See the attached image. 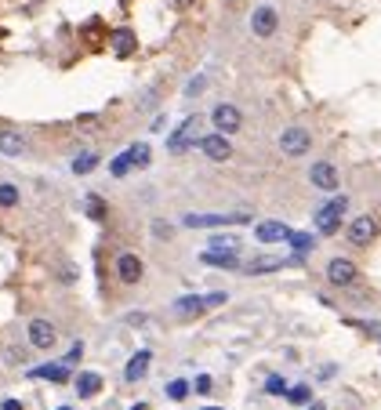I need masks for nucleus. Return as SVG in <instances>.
Returning a JSON list of instances; mask_svg holds the SVG:
<instances>
[{"label": "nucleus", "mask_w": 381, "mask_h": 410, "mask_svg": "<svg viewBox=\"0 0 381 410\" xmlns=\"http://www.w3.org/2000/svg\"><path fill=\"white\" fill-rule=\"evenodd\" d=\"M196 142H200V117H185L178 128L167 135V149L171 153H189V149H196Z\"/></svg>", "instance_id": "1"}, {"label": "nucleus", "mask_w": 381, "mask_h": 410, "mask_svg": "<svg viewBox=\"0 0 381 410\" xmlns=\"http://www.w3.org/2000/svg\"><path fill=\"white\" fill-rule=\"evenodd\" d=\"M226 302V294H208V298H200V294H189V298H178V302L171 305V312L178 320H193V316H200V312H208V309H214V305H221Z\"/></svg>", "instance_id": "2"}, {"label": "nucleus", "mask_w": 381, "mask_h": 410, "mask_svg": "<svg viewBox=\"0 0 381 410\" xmlns=\"http://www.w3.org/2000/svg\"><path fill=\"white\" fill-rule=\"evenodd\" d=\"M276 29H280V11L273 4H262V8L251 11V33L258 37V40H269Z\"/></svg>", "instance_id": "3"}, {"label": "nucleus", "mask_w": 381, "mask_h": 410, "mask_svg": "<svg viewBox=\"0 0 381 410\" xmlns=\"http://www.w3.org/2000/svg\"><path fill=\"white\" fill-rule=\"evenodd\" d=\"M276 142H280V153L283 156H305L312 149V135L305 128H283Z\"/></svg>", "instance_id": "4"}, {"label": "nucleus", "mask_w": 381, "mask_h": 410, "mask_svg": "<svg viewBox=\"0 0 381 410\" xmlns=\"http://www.w3.org/2000/svg\"><path fill=\"white\" fill-rule=\"evenodd\" d=\"M211 123L218 128V135H236L244 128V117H240V109H236L232 102H218L211 109Z\"/></svg>", "instance_id": "5"}, {"label": "nucleus", "mask_w": 381, "mask_h": 410, "mask_svg": "<svg viewBox=\"0 0 381 410\" xmlns=\"http://www.w3.org/2000/svg\"><path fill=\"white\" fill-rule=\"evenodd\" d=\"M247 214H185L182 225L189 229H221V225H244Z\"/></svg>", "instance_id": "6"}, {"label": "nucleus", "mask_w": 381, "mask_h": 410, "mask_svg": "<svg viewBox=\"0 0 381 410\" xmlns=\"http://www.w3.org/2000/svg\"><path fill=\"white\" fill-rule=\"evenodd\" d=\"M200 153L208 156V160H214V164H226L229 156H232V146H229V135H203L200 138Z\"/></svg>", "instance_id": "7"}, {"label": "nucleus", "mask_w": 381, "mask_h": 410, "mask_svg": "<svg viewBox=\"0 0 381 410\" xmlns=\"http://www.w3.org/2000/svg\"><path fill=\"white\" fill-rule=\"evenodd\" d=\"M345 207H348V200L341 196V200H335V203H327V207L316 214V229H320L323 236H330V232H338L341 229V214H345Z\"/></svg>", "instance_id": "8"}, {"label": "nucleus", "mask_w": 381, "mask_h": 410, "mask_svg": "<svg viewBox=\"0 0 381 410\" xmlns=\"http://www.w3.org/2000/svg\"><path fill=\"white\" fill-rule=\"evenodd\" d=\"M309 182H312L316 189H323V193H335V189L341 185L338 167H335V164H327V160H320V164H312V167H309Z\"/></svg>", "instance_id": "9"}, {"label": "nucleus", "mask_w": 381, "mask_h": 410, "mask_svg": "<svg viewBox=\"0 0 381 410\" xmlns=\"http://www.w3.org/2000/svg\"><path fill=\"white\" fill-rule=\"evenodd\" d=\"M55 341H58V330L47 320H33V323H29V345H33V349L47 352V349H55Z\"/></svg>", "instance_id": "10"}, {"label": "nucleus", "mask_w": 381, "mask_h": 410, "mask_svg": "<svg viewBox=\"0 0 381 410\" xmlns=\"http://www.w3.org/2000/svg\"><path fill=\"white\" fill-rule=\"evenodd\" d=\"M374 236H378V222L371 214H359L356 222L348 225V244H356V247H367Z\"/></svg>", "instance_id": "11"}, {"label": "nucleus", "mask_w": 381, "mask_h": 410, "mask_svg": "<svg viewBox=\"0 0 381 410\" xmlns=\"http://www.w3.org/2000/svg\"><path fill=\"white\" fill-rule=\"evenodd\" d=\"M327 280L338 283V287H348V283L356 280V265L348 262V258H330V265H327Z\"/></svg>", "instance_id": "12"}, {"label": "nucleus", "mask_w": 381, "mask_h": 410, "mask_svg": "<svg viewBox=\"0 0 381 410\" xmlns=\"http://www.w3.org/2000/svg\"><path fill=\"white\" fill-rule=\"evenodd\" d=\"M149 359H153V352L149 349H138L131 359H127V367H124V377H127V382H142V377H146L149 374Z\"/></svg>", "instance_id": "13"}, {"label": "nucleus", "mask_w": 381, "mask_h": 410, "mask_svg": "<svg viewBox=\"0 0 381 410\" xmlns=\"http://www.w3.org/2000/svg\"><path fill=\"white\" fill-rule=\"evenodd\" d=\"M254 236H258V244H280V240H287V236H291V225H283V222H258Z\"/></svg>", "instance_id": "14"}, {"label": "nucleus", "mask_w": 381, "mask_h": 410, "mask_svg": "<svg viewBox=\"0 0 381 410\" xmlns=\"http://www.w3.org/2000/svg\"><path fill=\"white\" fill-rule=\"evenodd\" d=\"M109 44H113V55H117V58H131V55L138 51V40H135L131 29H117V33L109 37Z\"/></svg>", "instance_id": "15"}, {"label": "nucleus", "mask_w": 381, "mask_h": 410, "mask_svg": "<svg viewBox=\"0 0 381 410\" xmlns=\"http://www.w3.org/2000/svg\"><path fill=\"white\" fill-rule=\"evenodd\" d=\"M76 396L81 400H91V396H99L102 392V374H94V370H84V374H76Z\"/></svg>", "instance_id": "16"}, {"label": "nucleus", "mask_w": 381, "mask_h": 410, "mask_svg": "<svg viewBox=\"0 0 381 410\" xmlns=\"http://www.w3.org/2000/svg\"><path fill=\"white\" fill-rule=\"evenodd\" d=\"M29 377H44V382H51V385H66L69 382V367L66 364H44V367L29 370Z\"/></svg>", "instance_id": "17"}, {"label": "nucleus", "mask_w": 381, "mask_h": 410, "mask_svg": "<svg viewBox=\"0 0 381 410\" xmlns=\"http://www.w3.org/2000/svg\"><path fill=\"white\" fill-rule=\"evenodd\" d=\"M117 276L124 283H138L142 280V258L138 255H120L117 258Z\"/></svg>", "instance_id": "18"}, {"label": "nucleus", "mask_w": 381, "mask_h": 410, "mask_svg": "<svg viewBox=\"0 0 381 410\" xmlns=\"http://www.w3.org/2000/svg\"><path fill=\"white\" fill-rule=\"evenodd\" d=\"M200 262L214 265V269H240V255L236 250H203Z\"/></svg>", "instance_id": "19"}, {"label": "nucleus", "mask_w": 381, "mask_h": 410, "mask_svg": "<svg viewBox=\"0 0 381 410\" xmlns=\"http://www.w3.org/2000/svg\"><path fill=\"white\" fill-rule=\"evenodd\" d=\"M26 153V138L19 131H0V156H22Z\"/></svg>", "instance_id": "20"}, {"label": "nucleus", "mask_w": 381, "mask_h": 410, "mask_svg": "<svg viewBox=\"0 0 381 410\" xmlns=\"http://www.w3.org/2000/svg\"><path fill=\"white\" fill-rule=\"evenodd\" d=\"M127 160H131V167H149V160H153L149 146H146V142H135V146L127 149Z\"/></svg>", "instance_id": "21"}, {"label": "nucleus", "mask_w": 381, "mask_h": 410, "mask_svg": "<svg viewBox=\"0 0 381 410\" xmlns=\"http://www.w3.org/2000/svg\"><path fill=\"white\" fill-rule=\"evenodd\" d=\"M283 269V258H251L247 262V273H273Z\"/></svg>", "instance_id": "22"}, {"label": "nucleus", "mask_w": 381, "mask_h": 410, "mask_svg": "<svg viewBox=\"0 0 381 410\" xmlns=\"http://www.w3.org/2000/svg\"><path fill=\"white\" fill-rule=\"evenodd\" d=\"M94 167H99V153H84L73 160V175H91Z\"/></svg>", "instance_id": "23"}, {"label": "nucleus", "mask_w": 381, "mask_h": 410, "mask_svg": "<svg viewBox=\"0 0 381 410\" xmlns=\"http://www.w3.org/2000/svg\"><path fill=\"white\" fill-rule=\"evenodd\" d=\"M15 203H19V185L0 182V207H15Z\"/></svg>", "instance_id": "24"}, {"label": "nucleus", "mask_w": 381, "mask_h": 410, "mask_svg": "<svg viewBox=\"0 0 381 410\" xmlns=\"http://www.w3.org/2000/svg\"><path fill=\"white\" fill-rule=\"evenodd\" d=\"M287 240H291V247L298 250V255H305V250H312V247H316L309 232H291V236H287Z\"/></svg>", "instance_id": "25"}, {"label": "nucleus", "mask_w": 381, "mask_h": 410, "mask_svg": "<svg viewBox=\"0 0 381 410\" xmlns=\"http://www.w3.org/2000/svg\"><path fill=\"white\" fill-rule=\"evenodd\" d=\"M87 214L94 218V222H102V218L109 214V207H105V200H102V196H87Z\"/></svg>", "instance_id": "26"}, {"label": "nucleus", "mask_w": 381, "mask_h": 410, "mask_svg": "<svg viewBox=\"0 0 381 410\" xmlns=\"http://www.w3.org/2000/svg\"><path fill=\"white\" fill-rule=\"evenodd\" d=\"M164 392H167V400H174V403H182V400L189 396V382H182V377H178V382H171V385H167Z\"/></svg>", "instance_id": "27"}, {"label": "nucleus", "mask_w": 381, "mask_h": 410, "mask_svg": "<svg viewBox=\"0 0 381 410\" xmlns=\"http://www.w3.org/2000/svg\"><path fill=\"white\" fill-rule=\"evenodd\" d=\"M127 171H131V160H127V153L113 156V164H109V175H113V178H124Z\"/></svg>", "instance_id": "28"}, {"label": "nucleus", "mask_w": 381, "mask_h": 410, "mask_svg": "<svg viewBox=\"0 0 381 410\" xmlns=\"http://www.w3.org/2000/svg\"><path fill=\"white\" fill-rule=\"evenodd\" d=\"M283 396H287L291 403H309V400H312V388H309V385H294V388L283 392Z\"/></svg>", "instance_id": "29"}, {"label": "nucleus", "mask_w": 381, "mask_h": 410, "mask_svg": "<svg viewBox=\"0 0 381 410\" xmlns=\"http://www.w3.org/2000/svg\"><path fill=\"white\" fill-rule=\"evenodd\" d=\"M208 250H240V240L236 236H214Z\"/></svg>", "instance_id": "30"}, {"label": "nucleus", "mask_w": 381, "mask_h": 410, "mask_svg": "<svg viewBox=\"0 0 381 410\" xmlns=\"http://www.w3.org/2000/svg\"><path fill=\"white\" fill-rule=\"evenodd\" d=\"M265 392H269V396H283V392H287V382H283L280 374H273V377L265 382Z\"/></svg>", "instance_id": "31"}, {"label": "nucleus", "mask_w": 381, "mask_h": 410, "mask_svg": "<svg viewBox=\"0 0 381 410\" xmlns=\"http://www.w3.org/2000/svg\"><path fill=\"white\" fill-rule=\"evenodd\" d=\"M81 356H84V345H81V341H76V345H73V349L66 352V359H62V364H66V367H73V364H81Z\"/></svg>", "instance_id": "32"}, {"label": "nucleus", "mask_w": 381, "mask_h": 410, "mask_svg": "<svg viewBox=\"0 0 381 410\" xmlns=\"http://www.w3.org/2000/svg\"><path fill=\"white\" fill-rule=\"evenodd\" d=\"M211 385H214V382H211V377H208V374H200V377H196V385H189V388H196V392H200V396H208V392H214Z\"/></svg>", "instance_id": "33"}, {"label": "nucleus", "mask_w": 381, "mask_h": 410, "mask_svg": "<svg viewBox=\"0 0 381 410\" xmlns=\"http://www.w3.org/2000/svg\"><path fill=\"white\" fill-rule=\"evenodd\" d=\"M203 84H208V80H203V76H196V80L185 87V94H189V99H193V94H200V91H203Z\"/></svg>", "instance_id": "34"}, {"label": "nucleus", "mask_w": 381, "mask_h": 410, "mask_svg": "<svg viewBox=\"0 0 381 410\" xmlns=\"http://www.w3.org/2000/svg\"><path fill=\"white\" fill-rule=\"evenodd\" d=\"M0 410H26V407H22V400H4V403H0Z\"/></svg>", "instance_id": "35"}, {"label": "nucleus", "mask_w": 381, "mask_h": 410, "mask_svg": "<svg viewBox=\"0 0 381 410\" xmlns=\"http://www.w3.org/2000/svg\"><path fill=\"white\" fill-rule=\"evenodd\" d=\"M171 4H174V8H189L193 0H171Z\"/></svg>", "instance_id": "36"}, {"label": "nucleus", "mask_w": 381, "mask_h": 410, "mask_svg": "<svg viewBox=\"0 0 381 410\" xmlns=\"http://www.w3.org/2000/svg\"><path fill=\"white\" fill-rule=\"evenodd\" d=\"M309 410H327V407H323V403H312V400H309Z\"/></svg>", "instance_id": "37"}, {"label": "nucleus", "mask_w": 381, "mask_h": 410, "mask_svg": "<svg viewBox=\"0 0 381 410\" xmlns=\"http://www.w3.org/2000/svg\"><path fill=\"white\" fill-rule=\"evenodd\" d=\"M131 410H149V407H146V403H138V407H131Z\"/></svg>", "instance_id": "38"}, {"label": "nucleus", "mask_w": 381, "mask_h": 410, "mask_svg": "<svg viewBox=\"0 0 381 410\" xmlns=\"http://www.w3.org/2000/svg\"><path fill=\"white\" fill-rule=\"evenodd\" d=\"M203 410H221V407H203Z\"/></svg>", "instance_id": "39"}, {"label": "nucleus", "mask_w": 381, "mask_h": 410, "mask_svg": "<svg viewBox=\"0 0 381 410\" xmlns=\"http://www.w3.org/2000/svg\"><path fill=\"white\" fill-rule=\"evenodd\" d=\"M58 410H73V407H58Z\"/></svg>", "instance_id": "40"}]
</instances>
